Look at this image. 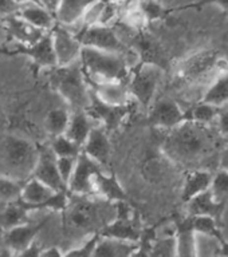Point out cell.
I'll return each instance as SVG.
<instances>
[{
    "label": "cell",
    "instance_id": "cell-1",
    "mask_svg": "<svg viewBox=\"0 0 228 257\" xmlns=\"http://www.w3.org/2000/svg\"><path fill=\"white\" fill-rule=\"evenodd\" d=\"M211 124L199 123L187 119L176 127L169 130L163 144V152L169 160L191 170L207 169L220 154L223 145L217 132L209 127Z\"/></svg>",
    "mask_w": 228,
    "mask_h": 257
},
{
    "label": "cell",
    "instance_id": "cell-2",
    "mask_svg": "<svg viewBox=\"0 0 228 257\" xmlns=\"http://www.w3.org/2000/svg\"><path fill=\"white\" fill-rule=\"evenodd\" d=\"M64 240L75 242L86 234L100 233L108 225L106 208L102 201L94 200L92 196L71 194L62 210Z\"/></svg>",
    "mask_w": 228,
    "mask_h": 257
},
{
    "label": "cell",
    "instance_id": "cell-3",
    "mask_svg": "<svg viewBox=\"0 0 228 257\" xmlns=\"http://www.w3.org/2000/svg\"><path fill=\"white\" fill-rule=\"evenodd\" d=\"M40 148L32 141L15 136H0V174L27 181L34 174Z\"/></svg>",
    "mask_w": 228,
    "mask_h": 257
},
{
    "label": "cell",
    "instance_id": "cell-4",
    "mask_svg": "<svg viewBox=\"0 0 228 257\" xmlns=\"http://www.w3.org/2000/svg\"><path fill=\"white\" fill-rule=\"evenodd\" d=\"M51 70V87L70 104L74 111L86 110L92 102V88L81 60L66 66H55Z\"/></svg>",
    "mask_w": 228,
    "mask_h": 257
},
{
    "label": "cell",
    "instance_id": "cell-5",
    "mask_svg": "<svg viewBox=\"0 0 228 257\" xmlns=\"http://www.w3.org/2000/svg\"><path fill=\"white\" fill-rule=\"evenodd\" d=\"M81 63L90 80H125L130 76V64L121 54L104 51L84 46L81 51Z\"/></svg>",
    "mask_w": 228,
    "mask_h": 257
},
{
    "label": "cell",
    "instance_id": "cell-6",
    "mask_svg": "<svg viewBox=\"0 0 228 257\" xmlns=\"http://www.w3.org/2000/svg\"><path fill=\"white\" fill-rule=\"evenodd\" d=\"M164 70L156 64L138 62L130 68V76L128 79V87L137 103L148 108L156 95L157 88L163 79Z\"/></svg>",
    "mask_w": 228,
    "mask_h": 257
},
{
    "label": "cell",
    "instance_id": "cell-7",
    "mask_svg": "<svg viewBox=\"0 0 228 257\" xmlns=\"http://www.w3.org/2000/svg\"><path fill=\"white\" fill-rule=\"evenodd\" d=\"M75 35L80 38L82 46H89V47L98 48V50H104V51L121 54L128 59L129 64H130L129 55L136 52L121 39L118 32L116 31V27H112V26L94 24L90 27H82V31ZM130 67H132V64H130Z\"/></svg>",
    "mask_w": 228,
    "mask_h": 257
},
{
    "label": "cell",
    "instance_id": "cell-8",
    "mask_svg": "<svg viewBox=\"0 0 228 257\" xmlns=\"http://www.w3.org/2000/svg\"><path fill=\"white\" fill-rule=\"evenodd\" d=\"M219 60L220 55L215 50H204L196 52L188 59L181 62L177 67V76L187 83H196L204 79L213 70H219Z\"/></svg>",
    "mask_w": 228,
    "mask_h": 257
},
{
    "label": "cell",
    "instance_id": "cell-9",
    "mask_svg": "<svg viewBox=\"0 0 228 257\" xmlns=\"http://www.w3.org/2000/svg\"><path fill=\"white\" fill-rule=\"evenodd\" d=\"M102 170H104V166L100 162H97L86 153L82 152L77 158L75 169L68 181V192L71 194H81V196H96L93 180L97 173Z\"/></svg>",
    "mask_w": 228,
    "mask_h": 257
},
{
    "label": "cell",
    "instance_id": "cell-10",
    "mask_svg": "<svg viewBox=\"0 0 228 257\" xmlns=\"http://www.w3.org/2000/svg\"><path fill=\"white\" fill-rule=\"evenodd\" d=\"M129 47H132L136 51L140 62L156 64L164 71L169 68L171 63H169L168 54L165 52L164 47L159 40L155 39L148 32H145V28L140 31H134V35L130 36Z\"/></svg>",
    "mask_w": 228,
    "mask_h": 257
},
{
    "label": "cell",
    "instance_id": "cell-11",
    "mask_svg": "<svg viewBox=\"0 0 228 257\" xmlns=\"http://www.w3.org/2000/svg\"><path fill=\"white\" fill-rule=\"evenodd\" d=\"M50 220V217H46L44 220L38 222L27 221L24 224L16 225L14 228L4 230L3 245L10 250L11 254H22L30 245L36 241V236L46 226Z\"/></svg>",
    "mask_w": 228,
    "mask_h": 257
},
{
    "label": "cell",
    "instance_id": "cell-12",
    "mask_svg": "<svg viewBox=\"0 0 228 257\" xmlns=\"http://www.w3.org/2000/svg\"><path fill=\"white\" fill-rule=\"evenodd\" d=\"M90 118H96L102 123L106 132H113L122 124L124 119L130 114L129 104H109L101 100L92 90V102L86 108Z\"/></svg>",
    "mask_w": 228,
    "mask_h": 257
},
{
    "label": "cell",
    "instance_id": "cell-13",
    "mask_svg": "<svg viewBox=\"0 0 228 257\" xmlns=\"http://www.w3.org/2000/svg\"><path fill=\"white\" fill-rule=\"evenodd\" d=\"M51 34L58 66H66V64L74 63L77 60H80L81 51H82L84 46L75 34L68 31L66 26H62L59 23L54 26Z\"/></svg>",
    "mask_w": 228,
    "mask_h": 257
},
{
    "label": "cell",
    "instance_id": "cell-14",
    "mask_svg": "<svg viewBox=\"0 0 228 257\" xmlns=\"http://www.w3.org/2000/svg\"><path fill=\"white\" fill-rule=\"evenodd\" d=\"M32 177L44 182L56 192H68L67 185L62 180L59 169H58V157L52 152L51 146L40 148L39 158L34 169Z\"/></svg>",
    "mask_w": 228,
    "mask_h": 257
},
{
    "label": "cell",
    "instance_id": "cell-15",
    "mask_svg": "<svg viewBox=\"0 0 228 257\" xmlns=\"http://www.w3.org/2000/svg\"><path fill=\"white\" fill-rule=\"evenodd\" d=\"M189 118L191 116L187 115V112L181 110L177 102L169 98H164V99L157 100L156 103L153 104L149 112L148 120L152 126L171 130Z\"/></svg>",
    "mask_w": 228,
    "mask_h": 257
},
{
    "label": "cell",
    "instance_id": "cell-16",
    "mask_svg": "<svg viewBox=\"0 0 228 257\" xmlns=\"http://www.w3.org/2000/svg\"><path fill=\"white\" fill-rule=\"evenodd\" d=\"M90 88L101 100L109 104H129L132 94L125 80H90Z\"/></svg>",
    "mask_w": 228,
    "mask_h": 257
},
{
    "label": "cell",
    "instance_id": "cell-17",
    "mask_svg": "<svg viewBox=\"0 0 228 257\" xmlns=\"http://www.w3.org/2000/svg\"><path fill=\"white\" fill-rule=\"evenodd\" d=\"M22 54L27 55L40 68H52L58 66L51 31H47L38 42L30 46H20Z\"/></svg>",
    "mask_w": 228,
    "mask_h": 257
},
{
    "label": "cell",
    "instance_id": "cell-18",
    "mask_svg": "<svg viewBox=\"0 0 228 257\" xmlns=\"http://www.w3.org/2000/svg\"><path fill=\"white\" fill-rule=\"evenodd\" d=\"M3 20V30L7 35L11 36L12 40H15L20 46H30L42 38L47 31L36 28L22 19L19 15L8 16Z\"/></svg>",
    "mask_w": 228,
    "mask_h": 257
},
{
    "label": "cell",
    "instance_id": "cell-19",
    "mask_svg": "<svg viewBox=\"0 0 228 257\" xmlns=\"http://www.w3.org/2000/svg\"><path fill=\"white\" fill-rule=\"evenodd\" d=\"M94 186V194L102 197L109 202H118V201H128V196L120 182L117 181L114 174H105V170L98 172L93 180Z\"/></svg>",
    "mask_w": 228,
    "mask_h": 257
},
{
    "label": "cell",
    "instance_id": "cell-20",
    "mask_svg": "<svg viewBox=\"0 0 228 257\" xmlns=\"http://www.w3.org/2000/svg\"><path fill=\"white\" fill-rule=\"evenodd\" d=\"M82 152L86 153L97 162H100L105 168L110 158V141L106 130L102 127H93L86 144L82 148Z\"/></svg>",
    "mask_w": 228,
    "mask_h": 257
},
{
    "label": "cell",
    "instance_id": "cell-21",
    "mask_svg": "<svg viewBox=\"0 0 228 257\" xmlns=\"http://www.w3.org/2000/svg\"><path fill=\"white\" fill-rule=\"evenodd\" d=\"M223 209H224V202L216 200L211 189L197 194L187 202V210L189 216L207 214L215 217L216 220H220Z\"/></svg>",
    "mask_w": 228,
    "mask_h": 257
},
{
    "label": "cell",
    "instance_id": "cell-22",
    "mask_svg": "<svg viewBox=\"0 0 228 257\" xmlns=\"http://www.w3.org/2000/svg\"><path fill=\"white\" fill-rule=\"evenodd\" d=\"M18 15L31 26L44 31H51L56 24V18L51 11L38 3H27L20 7Z\"/></svg>",
    "mask_w": 228,
    "mask_h": 257
},
{
    "label": "cell",
    "instance_id": "cell-23",
    "mask_svg": "<svg viewBox=\"0 0 228 257\" xmlns=\"http://www.w3.org/2000/svg\"><path fill=\"white\" fill-rule=\"evenodd\" d=\"M138 246L140 244L137 241L101 236L94 250V256H134Z\"/></svg>",
    "mask_w": 228,
    "mask_h": 257
},
{
    "label": "cell",
    "instance_id": "cell-24",
    "mask_svg": "<svg viewBox=\"0 0 228 257\" xmlns=\"http://www.w3.org/2000/svg\"><path fill=\"white\" fill-rule=\"evenodd\" d=\"M195 229L192 226V218L188 216L184 220L176 222V244L177 256H196L197 242Z\"/></svg>",
    "mask_w": 228,
    "mask_h": 257
},
{
    "label": "cell",
    "instance_id": "cell-25",
    "mask_svg": "<svg viewBox=\"0 0 228 257\" xmlns=\"http://www.w3.org/2000/svg\"><path fill=\"white\" fill-rule=\"evenodd\" d=\"M94 0H60L59 7L55 12L56 23L62 26H72L82 22L85 12Z\"/></svg>",
    "mask_w": 228,
    "mask_h": 257
},
{
    "label": "cell",
    "instance_id": "cell-26",
    "mask_svg": "<svg viewBox=\"0 0 228 257\" xmlns=\"http://www.w3.org/2000/svg\"><path fill=\"white\" fill-rule=\"evenodd\" d=\"M213 173L209 172L208 169H196L191 170L185 180L184 189H183V200L188 202L197 194L209 190L212 185Z\"/></svg>",
    "mask_w": 228,
    "mask_h": 257
},
{
    "label": "cell",
    "instance_id": "cell-27",
    "mask_svg": "<svg viewBox=\"0 0 228 257\" xmlns=\"http://www.w3.org/2000/svg\"><path fill=\"white\" fill-rule=\"evenodd\" d=\"M92 130L93 126L88 111L86 110H75V111H72L70 123H68V127L64 134L70 140L74 141L75 144L84 148V145L86 144Z\"/></svg>",
    "mask_w": 228,
    "mask_h": 257
},
{
    "label": "cell",
    "instance_id": "cell-28",
    "mask_svg": "<svg viewBox=\"0 0 228 257\" xmlns=\"http://www.w3.org/2000/svg\"><path fill=\"white\" fill-rule=\"evenodd\" d=\"M30 209L22 201H16L12 204H7V206L0 212V229L7 230L16 225L24 224L30 221Z\"/></svg>",
    "mask_w": 228,
    "mask_h": 257
},
{
    "label": "cell",
    "instance_id": "cell-29",
    "mask_svg": "<svg viewBox=\"0 0 228 257\" xmlns=\"http://www.w3.org/2000/svg\"><path fill=\"white\" fill-rule=\"evenodd\" d=\"M207 103L216 107H224L228 104V71L220 72L217 78L209 84L201 98Z\"/></svg>",
    "mask_w": 228,
    "mask_h": 257
},
{
    "label": "cell",
    "instance_id": "cell-30",
    "mask_svg": "<svg viewBox=\"0 0 228 257\" xmlns=\"http://www.w3.org/2000/svg\"><path fill=\"white\" fill-rule=\"evenodd\" d=\"M71 114L66 108H52L44 118V128L52 138L62 136L67 130Z\"/></svg>",
    "mask_w": 228,
    "mask_h": 257
},
{
    "label": "cell",
    "instance_id": "cell-31",
    "mask_svg": "<svg viewBox=\"0 0 228 257\" xmlns=\"http://www.w3.org/2000/svg\"><path fill=\"white\" fill-rule=\"evenodd\" d=\"M23 180L0 174V204H12L20 200L23 190Z\"/></svg>",
    "mask_w": 228,
    "mask_h": 257
},
{
    "label": "cell",
    "instance_id": "cell-32",
    "mask_svg": "<svg viewBox=\"0 0 228 257\" xmlns=\"http://www.w3.org/2000/svg\"><path fill=\"white\" fill-rule=\"evenodd\" d=\"M191 218H192L193 229L197 234L221 238L219 232V220H216L215 217L199 214V216H191Z\"/></svg>",
    "mask_w": 228,
    "mask_h": 257
},
{
    "label": "cell",
    "instance_id": "cell-33",
    "mask_svg": "<svg viewBox=\"0 0 228 257\" xmlns=\"http://www.w3.org/2000/svg\"><path fill=\"white\" fill-rule=\"evenodd\" d=\"M50 146L56 157H78L82 153V146L70 140L66 134L54 137Z\"/></svg>",
    "mask_w": 228,
    "mask_h": 257
},
{
    "label": "cell",
    "instance_id": "cell-34",
    "mask_svg": "<svg viewBox=\"0 0 228 257\" xmlns=\"http://www.w3.org/2000/svg\"><path fill=\"white\" fill-rule=\"evenodd\" d=\"M219 110H220V107H216L213 104L207 103L204 100H201V102H199V103L193 106L189 116H191V119L196 120L199 123L211 124L213 120L217 119Z\"/></svg>",
    "mask_w": 228,
    "mask_h": 257
},
{
    "label": "cell",
    "instance_id": "cell-35",
    "mask_svg": "<svg viewBox=\"0 0 228 257\" xmlns=\"http://www.w3.org/2000/svg\"><path fill=\"white\" fill-rule=\"evenodd\" d=\"M211 192L213 193L215 198L224 202L225 198L228 197V172L219 169L213 174L212 185H211Z\"/></svg>",
    "mask_w": 228,
    "mask_h": 257
},
{
    "label": "cell",
    "instance_id": "cell-36",
    "mask_svg": "<svg viewBox=\"0 0 228 257\" xmlns=\"http://www.w3.org/2000/svg\"><path fill=\"white\" fill-rule=\"evenodd\" d=\"M100 238L101 233H96L86 238L81 245H77L74 248L66 250L64 256H94V250H96Z\"/></svg>",
    "mask_w": 228,
    "mask_h": 257
},
{
    "label": "cell",
    "instance_id": "cell-37",
    "mask_svg": "<svg viewBox=\"0 0 228 257\" xmlns=\"http://www.w3.org/2000/svg\"><path fill=\"white\" fill-rule=\"evenodd\" d=\"M152 256H177V244H176V236L164 237L161 240L155 241L153 244Z\"/></svg>",
    "mask_w": 228,
    "mask_h": 257
},
{
    "label": "cell",
    "instance_id": "cell-38",
    "mask_svg": "<svg viewBox=\"0 0 228 257\" xmlns=\"http://www.w3.org/2000/svg\"><path fill=\"white\" fill-rule=\"evenodd\" d=\"M138 2H140V8L146 16L148 22L164 19L169 14L168 10H165L157 0H138Z\"/></svg>",
    "mask_w": 228,
    "mask_h": 257
},
{
    "label": "cell",
    "instance_id": "cell-39",
    "mask_svg": "<svg viewBox=\"0 0 228 257\" xmlns=\"http://www.w3.org/2000/svg\"><path fill=\"white\" fill-rule=\"evenodd\" d=\"M106 0H94L90 6L88 7L86 12H85L84 18H82V23L84 27H90L94 24H100L101 15L104 11Z\"/></svg>",
    "mask_w": 228,
    "mask_h": 257
},
{
    "label": "cell",
    "instance_id": "cell-40",
    "mask_svg": "<svg viewBox=\"0 0 228 257\" xmlns=\"http://www.w3.org/2000/svg\"><path fill=\"white\" fill-rule=\"evenodd\" d=\"M77 158L78 157H58V169H59L62 180L64 181L66 185H68V181H70L72 173H74Z\"/></svg>",
    "mask_w": 228,
    "mask_h": 257
},
{
    "label": "cell",
    "instance_id": "cell-41",
    "mask_svg": "<svg viewBox=\"0 0 228 257\" xmlns=\"http://www.w3.org/2000/svg\"><path fill=\"white\" fill-rule=\"evenodd\" d=\"M20 6L16 0H0V19H6L8 16L18 15Z\"/></svg>",
    "mask_w": 228,
    "mask_h": 257
},
{
    "label": "cell",
    "instance_id": "cell-42",
    "mask_svg": "<svg viewBox=\"0 0 228 257\" xmlns=\"http://www.w3.org/2000/svg\"><path fill=\"white\" fill-rule=\"evenodd\" d=\"M217 130L221 136L228 138V106L220 107L217 115Z\"/></svg>",
    "mask_w": 228,
    "mask_h": 257
},
{
    "label": "cell",
    "instance_id": "cell-43",
    "mask_svg": "<svg viewBox=\"0 0 228 257\" xmlns=\"http://www.w3.org/2000/svg\"><path fill=\"white\" fill-rule=\"evenodd\" d=\"M208 4H216L223 10H228V0H199L197 3L188 4V6H183V7L177 8V10H188V8H200L203 6H208Z\"/></svg>",
    "mask_w": 228,
    "mask_h": 257
},
{
    "label": "cell",
    "instance_id": "cell-44",
    "mask_svg": "<svg viewBox=\"0 0 228 257\" xmlns=\"http://www.w3.org/2000/svg\"><path fill=\"white\" fill-rule=\"evenodd\" d=\"M219 169L228 172V144L223 146L220 154H219Z\"/></svg>",
    "mask_w": 228,
    "mask_h": 257
},
{
    "label": "cell",
    "instance_id": "cell-45",
    "mask_svg": "<svg viewBox=\"0 0 228 257\" xmlns=\"http://www.w3.org/2000/svg\"><path fill=\"white\" fill-rule=\"evenodd\" d=\"M40 256H64V252L58 246H50V248L42 249Z\"/></svg>",
    "mask_w": 228,
    "mask_h": 257
},
{
    "label": "cell",
    "instance_id": "cell-46",
    "mask_svg": "<svg viewBox=\"0 0 228 257\" xmlns=\"http://www.w3.org/2000/svg\"><path fill=\"white\" fill-rule=\"evenodd\" d=\"M59 3L60 0H40V4H42L43 7L47 8L48 11H51L54 15H55L58 7H59Z\"/></svg>",
    "mask_w": 228,
    "mask_h": 257
},
{
    "label": "cell",
    "instance_id": "cell-47",
    "mask_svg": "<svg viewBox=\"0 0 228 257\" xmlns=\"http://www.w3.org/2000/svg\"><path fill=\"white\" fill-rule=\"evenodd\" d=\"M220 249H219V254L221 256H228V242H225L223 238H220Z\"/></svg>",
    "mask_w": 228,
    "mask_h": 257
},
{
    "label": "cell",
    "instance_id": "cell-48",
    "mask_svg": "<svg viewBox=\"0 0 228 257\" xmlns=\"http://www.w3.org/2000/svg\"><path fill=\"white\" fill-rule=\"evenodd\" d=\"M20 6H23V4H27V3H38L40 4V0H16Z\"/></svg>",
    "mask_w": 228,
    "mask_h": 257
},
{
    "label": "cell",
    "instance_id": "cell-49",
    "mask_svg": "<svg viewBox=\"0 0 228 257\" xmlns=\"http://www.w3.org/2000/svg\"><path fill=\"white\" fill-rule=\"evenodd\" d=\"M0 20H2V19H0Z\"/></svg>",
    "mask_w": 228,
    "mask_h": 257
}]
</instances>
